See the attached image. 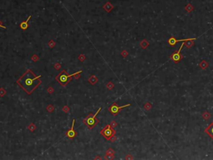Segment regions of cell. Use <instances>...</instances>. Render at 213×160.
I'll list each match as a JSON object with an SVG mask.
<instances>
[{
    "label": "cell",
    "instance_id": "cell-1",
    "mask_svg": "<svg viewBox=\"0 0 213 160\" xmlns=\"http://www.w3.org/2000/svg\"><path fill=\"white\" fill-rule=\"evenodd\" d=\"M40 79L41 75L36 76L30 69H27L16 83L27 93V94H31L41 84L42 81Z\"/></svg>",
    "mask_w": 213,
    "mask_h": 160
},
{
    "label": "cell",
    "instance_id": "cell-2",
    "mask_svg": "<svg viewBox=\"0 0 213 160\" xmlns=\"http://www.w3.org/2000/svg\"><path fill=\"white\" fill-rule=\"evenodd\" d=\"M82 71H79V72H77V73H75V74H67V72L65 71V70H63L59 74H58L56 76V78H55V79L56 81H58V83H59L62 86H65L66 84H68L69 82L71 81V78L72 77H74L75 76L76 74H80Z\"/></svg>",
    "mask_w": 213,
    "mask_h": 160
},
{
    "label": "cell",
    "instance_id": "cell-3",
    "mask_svg": "<svg viewBox=\"0 0 213 160\" xmlns=\"http://www.w3.org/2000/svg\"><path fill=\"white\" fill-rule=\"evenodd\" d=\"M100 109H101V108H99L95 114L88 115L86 118L83 120V122L89 127V128H93L99 123V120L96 119V116H97V114L99 113Z\"/></svg>",
    "mask_w": 213,
    "mask_h": 160
},
{
    "label": "cell",
    "instance_id": "cell-4",
    "mask_svg": "<svg viewBox=\"0 0 213 160\" xmlns=\"http://www.w3.org/2000/svg\"><path fill=\"white\" fill-rule=\"evenodd\" d=\"M100 134H101L105 139L109 140V139H111L112 138L115 136V129L111 127L110 124H108V125L105 126L104 128L100 131Z\"/></svg>",
    "mask_w": 213,
    "mask_h": 160
},
{
    "label": "cell",
    "instance_id": "cell-5",
    "mask_svg": "<svg viewBox=\"0 0 213 160\" xmlns=\"http://www.w3.org/2000/svg\"><path fill=\"white\" fill-rule=\"evenodd\" d=\"M129 106H130V104H126V105H124V106H119L118 104L114 103L109 108V111L111 113V114L113 116H115V115H117L120 113L121 109H124V108H126V107H129Z\"/></svg>",
    "mask_w": 213,
    "mask_h": 160
},
{
    "label": "cell",
    "instance_id": "cell-6",
    "mask_svg": "<svg viewBox=\"0 0 213 160\" xmlns=\"http://www.w3.org/2000/svg\"><path fill=\"white\" fill-rule=\"evenodd\" d=\"M184 44L185 42H183V44H181V46L179 48L178 50H176V52H174L171 55V58L173 60V62L175 63H179L180 61H181V59L182 58V56H181V48L184 47Z\"/></svg>",
    "mask_w": 213,
    "mask_h": 160
},
{
    "label": "cell",
    "instance_id": "cell-7",
    "mask_svg": "<svg viewBox=\"0 0 213 160\" xmlns=\"http://www.w3.org/2000/svg\"><path fill=\"white\" fill-rule=\"evenodd\" d=\"M194 40H196V39L194 38V39H175L174 37H171V38H170L169 40H168V44H170L171 46H175L176 45V43H178V42H186V41H194Z\"/></svg>",
    "mask_w": 213,
    "mask_h": 160
},
{
    "label": "cell",
    "instance_id": "cell-8",
    "mask_svg": "<svg viewBox=\"0 0 213 160\" xmlns=\"http://www.w3.org/2000/svg\"><path fill=\"white\" fill-rule=\"evenodd\" d=\"M75 121V119H73V121H72V126H71L70 129L66 133V136L68 138H75V136H76V133H75V129H74Z\"/></svg>",
    "mask_w": 213,
    "mask_h": 160
},
{
    "label": "cell",
    "instance_id": "cell-9",
    "mask_svg": "<svg viewBox=\"0 0 213 160\" xmlns=\"http://www.w3.org/2000/svg\"><path fill=\"white\" fill-rule=\"evenodd\" d=\"M205 132L207 133L209 137L213 139V122L212 123V124H209V125H208L207 128L205 129Z\"/></svg>",
    "mask_w": 213,
    "mask_h": 160
},
{
    "label": "cell",
    "instance_id": "cell-10",
    "mask_svg": "<svg viewBox=\"0 0 213 160\" xmlns=\"http://www.w3.org/2000/svg\"><path fill=\"white\" fill-rule=\"evenodd\" d=\"M30 18H31V15H30V16H29L28 19H27L26 21H23V22H22V23L19 24V27H20V29H23V30H26V29H28V27H29V19H30Z\"/></svg>",
    "mask_w": 213,
    "mask_h": 160
},
{
    "label": "cell",
    "instance_id": "cell-11",
    "mask_svg": "<svg viewBox=\"0 0 213 160\" xmlns=\"http://www.w3.org/2000/svg\"><path fill=\"white\" fill-rule=\"evenodd\" d=\"M0 28H3V29H6L5 26H4V25L2 24V23H1V21H0Z\"/></svg>",
    "mask_w": 213,
    "mask_h": 160
}]
</instances>
